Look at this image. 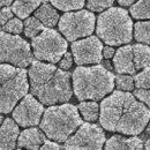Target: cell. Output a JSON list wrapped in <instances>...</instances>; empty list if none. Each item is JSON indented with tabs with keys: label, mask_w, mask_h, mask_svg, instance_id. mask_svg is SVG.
I'll return each instance as SVG.
<instances>
[{
	"label": "cell",
	"mask_w": 150,
	"mask_h": 150,
	"mask_svg": "<svg viewBox=\"0 0 150 150\" xmlns=\"http://www.w3.org/2000/svg\"><path fill=\"white\" fill-rule=\"evenodd\" d=\"M42 0H15L11 6L13 13L20 19H27L40 6Z\"/></svg>",
	"instance_id": "18"
},
{
	"label": "cell",
	"mask_w": 150,
	"mask_h": 150,
	"mask_svg": "<svg viewBox=\"0 0 150 150\" xmlns=\"http://www.w3.org/2000/svg\"><path fill=\"white\" fill-rule=\"evenodd\" d=\"M13 2V0H0V8L1 7H5V6H8Z\"/></svg>",
	"instance_id": "34"
},
{
	"label": "cell",
	"mask_w": 150,
	"mask_h": 150,
	"mask_svg": "<svg viewBox=\"0 0 150 150\" xmlns=\"http://www.w3.org/2000/svg\"><path fill=\"white\" fill-rule=\"evenodd\" d=\"M73 65V54L69 53V52H66L62 58L59 60V66L61 69H69Z\"/></svg>",
	"instance_id": "30"
},
{
	"label": "cell",
	"mask_w": 150,
	"mask_h": 150,
	"mask_svg": "<svg viewBox=\"0 0 150 150\" xmlns=\"http://www.w3.org/2000/svg\"><path fill=\"white\" fill-rule=\"evenodd\" d=\"M114 88V75L102 65L80 66L73 73V90L79 100H99Z\"/></svg>",
	"instance_id": "3"
},
{
	"label": "cell",
	"mask_w": 150,
	"mask_h": 150,
	"mask_svg": "<svg viewBox=\"0 0 150 150\" xmlns=\"http://www.w3.org/2000/svg\"><path fill=\"white\" fill-rule=\"evenodd\" d=\"M31 46L38 60L56 64L67 52L68 44L57 30L47 28L33 38Z\"/></svg>",
	"instance_id": "8"
},
{
	"label": "cell",
	"mask_w": 150,
	"mask_h": 150,
	"mask_svg": "<svg viewBox=\"0 0 150 150\" xmlns=\"http://www.w3.org/2000/svg\"><path fill=\"white\" fill-rule=\"evenodd\" d=\"M134 96L136 98H139V100H141L144 105H147L150 109V88H148V89L137 88L134 91Z\"/></svg>",
	"instance_id": "28"
},
{
	"label": "cell",
	"mask_w": 150,
	"mask_h": 150,
	"mask_svg": "<svg viewBox=\"0 0 150 150\" xmlns=\"http://www.w3.org/2000/svg\"><path fill=\"white\" fill-rule=\"evenodd\" d=\"M134 83L136 88H143V89L150 88V66L143 68L141 73H139L134 77Z\"/></svg>",
	"instance_id": "25"
},
{
	"label": "cell",
	"mask_w": 150,
	"mask_h": 150,
	"mask_svg": "<svg viewBox=\"0 0 150 150\" xmlns=\"http://www.w3.org/2000/svg\"><path fill=\"white\" fill-rule=\"evenodd\" d=\"M19 134L18 122L11 118L5 119L0 126V150L14 149L18 144Z\"/></svg>",
	"instance_id": "14"
},
{
	"label": "cell",
	"mask_w": 150,
	"mask_h": 150,
	"mask_svg": "<svg viewBox=\"0 0 150 150\" xmlns=\"http://www.w3.org/2000/svg\"><path fill=\"white\" fill-rule=\"evenodd\" d=\"M77 109L81 112L82 117L84 118V120L89 122L96 121L99 118V105L97 104V100H89V102L82 100L79 104Z\"/></svg>",
	"instance_id": "19"
},
{
	"label": "cell",
	"mask_w": 150,
	"mask_h": 150,
	"mask_svg": "<svg viewBox=\"0 0 150 150\" xmlns=\"http://www.w3.org/2000/svg\"><path fill=\"white\" fill-rule=\"evenodd\" d=\"M72 54L79 66L99 64L103 59V44L99 37L87 36L73 42Z\"/></svg>",
	"instance_id": "12"
},
{
	"label": "cell",
	"mask_w": 150,
	"mask_h": 150,
	"mask_svg": "<svg viewBox=\"0 0 150 150\" xmlns=\"http://www.w3.org/2000/svg\"><path fill=\"white\" fill-rule=\"evenodd\" d=\"M96 18L89 11L77 9L76 12H67L58 22L60 33L69 42L90 36L95 30Z\"/></svg>",
	"instance_id": "10"
},
{
	"label": "cell",
	"mask_w": 150,
	"mask_h": 150,
	"mask_svg": "<svg viewBox=\"0 0 150 150\" xmlns=\"http://www.w3.org/2000/svg\"><path fill=\"white\" fill-rule=\"evenodd\" d=\"M44 113L43 104L34 95H25L13 111V119L22 127L37 126Z\"/></svg>",
	"instance_id": "13"
},
{
	"label": "cell",
	"mask_w": 150,
	"mask_h": 150,
	"mask_svg": "<svg viewBox=\"0 0 150 150\" xmlns=\"http://www.w3.org/2000/svg\"><path fill=\"white\" fill-rule=\"evenodd\" d=\"M150 119V110L128 91L117 90L99 106L100 126L109 132L139 135Z\"/></svg>",
	"instance_id": "1"
},
{
	"label": "cell",
	"mask_w": 150,
	"mask_h": 150,
	"mask_svg": "<svg viewBox=\"0 0 150 150\" xmlns=\"http://www.w3.org/2000/svg\"><path fill=\"white\" fill-rule=\"evenodd\" d=\"M29 90L24 68L0 64V113H9Z\"/></svg>",
	"instance_id": "6"
},
{
	"label": "cell",
	"mask_w": 150,
	"mask_h": 150,
	"mask_svg": "<svg viewBox=\"0 0 150 150\" xmlns=\"http://www.w3.org/2000/svg\"><path fill=\"white\" fill-rule=\"evenodd\" d=\"M13 18V11L11 7L5 6L0 8V24H6L9 20Z\"/></svg>",
	"instance_id": "29"
},
{
	"label": "cell",
	"mask_w": 150,
	"mask_h": 150,
	"mask_svg": "<svg viewBox=\"0 0 150 150\" xmlns=\"http://www.w3.org/2000/svg\"><path fill=\"white\" fill-rule=\"evenodd\" d=\"M147 133L150 134V119H149V121H148V124H147Z\"/></svg>",
	"instance_id": "36"
},
{
	"label": "cell",
	"mask_w": 150,
	"mask_h": 150,
	"mask_svg": "<svg viewBox=\"0 0 150 150\" xmlns=\"http://www.w3.org/2000/svg\"><path fill=\"white\" fill-rule=\"evenodd\" d=\"M115 81V86L119 90L122 91H132L135 87L134 83V79L129 76V74H120L114 77Z\"/></svg>",
	"instance_id": "24"
},
{
	"label": "cell",
	"mask_w": 150,
	"mask_h": 150,
	"mask_svg": "<svg viewBox=\"0 0 150 150\" xmlns=\"http://www.w3.org/2000/svg\"><path fill=\"white\" fill-rule=\"evenodd\" d=\"M42 149H44V150H59V149H61L62 147L61 146H59L58 143H57V141H46L45 140V142L43 143V146L40 147Z\"/></svg>",
	"instance_id": "31"
},
{
	"label": "cell",
	"mask_w": 150,
	"mask_h": 150,
	"mask_svg": "<svg viewBox=\"0 0 150 150\" xmlns=\"http://www.w3.org/2000/svg\"><path fill=\"white\" fill-rule=\"evenodd\" d=\"M146 149H149L150 150V139L146 142Z\"/></svg>",
	"instance_id": "35"
},
{
	"label": "cell",
	"mask_w": 150,
	"mask_h": 150,
	"mask_svg": "<svg viewBox=\"0 0 150 150\" xmlns=\"http://www.w3.org/2000/svg\"><path fill=\"white\" fill-rule=\"evenodd\" d=\"M30 90L43 105L67 103L72 98L71 74L53 64L33 61L29 69Z\"/></svg>",
	"instance_id": "2"
},
{
	"label": "cell",
	"mask_w": 150,
	"mask_h": 150,
	"mask_svg": "<svg viewBox=\"0 0 150 150\" xmlns=\"http://www.w3.org/2000/svg\"><path fill=\"white\" fill-rule=\"evenodd\" d=\"M132 16L136 20H150V0H137L131 5Z\"/></svg>",
	"instance_id": "20"
},
{
	"label": "cell",
	"mask_w": 150,
	"mask_h": 150,
	"mask_svg": "<svg viewBox=\"0 0 150 150\" xmlns=\"http://www.w3.org/2000/svg\"><path fill=\"white\" fill-rule=\"evenodd\" d=\"M43 30H44V24L36 16H31V18L28 16L25 19V22L23 23L24 35L29 38H34Z\"/></svg>",
	"instance_id": "22"
},
{
	"label": "cell",
	"mask_w": 150,
	"mask_h": 150,
	"mask_svg": "<svg viewBox=\"0 0 150 150\" xmlns=\"http://www.w3.org/2000/svg\"><path fill=\"white\" fill-rule=\"evenodd\" d=\"M2 121H4V118L1 117V114H0V126H1V124H2Z\"/></svg>",
	"instance_id": "37"
},
{
	"label": "cell",
	"mask_w": 150,
	"mask_h": 150,
	"mask_svg": "<svg viewBox=\"0 0 150 150\" xmlns=\"http://www.w3.org/2000/svg\"><path fill=\"white\" fill-rule=\"evenodd\" d=\"M45 142V133L36 127L24 129L18 137V148L37 150Z\"/></svg>",
	"instance_id": "15"
},
{
	"label": "cell",
	"mask_w": 150,
	"mask_h": 150,
	"mask_svg": "<svg viewBox=\"0 0 150 150\" xmlns=\"http://www.w3.org/2000/svg\"><path fill=\"white\" fill-rule=\"evenodd\" d=\"M136 0H118L119 5L121 6H131L132 4H134Z\"/></svg>",
	"instance_id": "33"
},
{
	"label": "cell",
	"mask_w": 150,
	"mask_h": 150,
	"mask_svg": "<svg viewBox=\"0 0 150 150\" xmlns=\"http://www.w3.org/2000/svg\"><path fill=\"white\" fill-rule=\"evenodd\" d=\"M105 149L108 150H140L143 149V142L136 136L124 137L121 135H113L105 143Z\"/></svg>",
	"instance_id": "16"
},
{
	"label": "cell",
	"mask_w": 150,
	"mask_h": 150,
	"mask_svg": "<svg viewBox=\"0 0 150 150\" xmlns=\"http://www.w3.org/2000/svg\"><path fill=\"white\" fill-rule=\"evenodd\" d=\"M2 30L5 33H9V34H21L23 30V23L20 18H12L6 24L2 25Z\"/></svg>",
	"instance_id": "27"
},
{
	"label": "cell",
	"mask_w": 150,
	"mask_h": 150,
	"mask_svg": "<svg viewBox=\"0 0 150 150\" xmlns=\"http://www.w3.org/2000/svg\"><path fill=\"white\" fill-rule=\"evenodd\" d=\"M35 16L44 24V27L47 28L54 27L59 22V14L57 9H54L53 5L51 6L47 2L40 4V6L35 11Z\"/></svg>",
	"instance_id": "17"
},
{
	"label": "cell",
	"mask_w": 150,
	"mask_h": 150,
	"mask_svg": "<svg viewBox=\"0 0 150 150\" xmlns=\"http://www.w3.org/2000/svg\"><path fill=\"white\" fill-rule=\"evenodd\" d=\"M34 61L29 43L18 35L0 33V64L25 68Z\"/></svg>",
	"instance_id": "9"
},
{
	"label": "cell",
	"mask_w": 150,
	"mask_h": 150,
	"mask_svg": "<svg viewBox=\"0 0 150 150\" xmlns=\"http://www.w3.org/2000/svg\"><path fill=\"white\" fill-rule=\"evenodd\" d=\"M105 143L103 129L94 124H81L74 135L65 141V149H94L99 150Z\"/></svg>",
	"instance_id": "11"
},
{
	"label": "cell",
	"mask_w": 150,
	"mask_h": 150,
	"mask_svg": "<svg viewBox=\"0 0 150 150\" xmlns=\"http://www.w3.org/2000/svg\"><path fill=\"white\" fill-rule=\"evenodd\" d=\"M134 37L140 43L150 45V21H140L134 24Z\"/></svg>",
	"instance_id": "21"
},
{
	"label": "cell",
	"mask_w": 150,
	"mask_h": 150,
	"mask_svg": "<svg viewBox=\"0 0 150 150\" xmlns=\"http://www.w3.org/2000/svg\"><path fill=\"white\" fill-rule=\"evenodd\" d=\"M96 33L105 44L120 46L131 43L133 38V22L126 9L110 7L98 16Z\"/></svg>",
	"instance_id": "5"
},
{
	"label": "cell",
	"mask_w": 150,
	"mask_h": 150,
	"mask_svg": "<svg viewBox=\"0 0 150 150\" xmlns=\"http://www.w3.org/2000/svg\"><path fill=\"white\" fill-rule=\"evenodd\" d=\"M114 0H87V7L91 12H103L110 8Z\"/></svg>",
	"instance_id": "26"
},
{
	"label": "cell",
	"mask_w": 150,
	"mask_h": 150,
	"mask_svg": "<svg viewBox=\"0 0 150 150\" xmlns=\"http://www.w3.org/2000/svg\"><path fill=\"white\" fill-rule=\"evenodd\" d=\"M81 124L82 119L79 114V109L73 104L62 103L61 105H50L44 111L40 129L50 140L65 142Z\"/></svg>",
	"instance_id": "4"
},
{
	"label": "cell",
	"mask_w": 150,
	"mask_h": 150,
	"mask_svg": "<svg viewBox=\"0 0 150 150\" xmlns=\"http://www.w3.org/2000/svg\"><path fill=\"white\" fill-rule=\"evenodd\" d=\"M50 1L56 8L62 12L81 9L86 4V0H50Z\"/></svg>",
	"instance_id": "23"
},
{
	"label": "cell",
	"mask_w": 150,
	"mask_h": 150,
	"mask_svg": "<svg viewBox=\"0 0 150 150\" xmlns=\"http://www.w3.org/2000/svg\"><path fill=\"white\" fill-rule=\"evenodd\" d=\"M114 53H115V51H114V49H113L111 45H108V46L103 47V57H104L105 59L112 58V57L114 56Z\"/></svg>",
	"instance_id": "32"
},
{
	"label": "cell",
	"mask_w": 150,
	"mask_h": 150,
	"mask_svg": "<svg viewBox=\"0 0 150 150\" xmlns=\"http://www.w3.org/2000/svg\"><path fill=\"white\" fill-rule=\"evenodd\" d=\"M150 66V47L143 44L125 45L113 56V67L119 74H135Z\"/></svg>",
	"instance_id": "7"
}]
</instances>
